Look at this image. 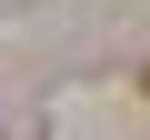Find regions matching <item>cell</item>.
<instances>
[]
</instances>
